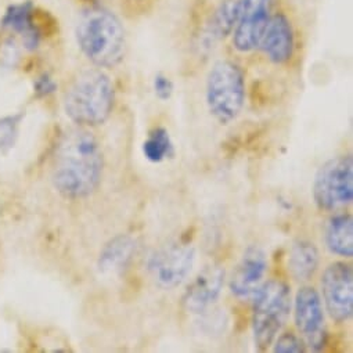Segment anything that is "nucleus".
Listing matches in <instances>:
<instances>
[{
	"label": "nucleus",
	"instance_id": "nucleus-8",
	"mask_svg": "<svg viewBox=\"0 0 353 353\" xmlns=\"http://www.w3.org/2000/svg\"><path fill=\"white\" fill-rule=\"evenodd\" d=\"M321 288L328 314L336 323L347 321L353 314V273L343 262L331 263L323 273Z\"/></svg>",
	"mask_w": 353,
	"mask_h": 353
},
{
	"label": "nucleus",
	"instance_id": "nucleus-22",
	"mask_svg": "<svg viewBox=\"0 0 353 353\" xmlns=\"http://www.w3.org/2000/svg\"><path fill=\"white\" fill-rule=\"evenodd\" d=\"M17 133V122L14 118L0 119V148L10 147Z\"/></svg>",
	"mask_w": 353,
	"mask_h": 353
},
{
	"label": "nucleus",
	"instance_id": "nucleus-5",
	"mask_svg": "<svg viewBox=\"0 0 353 353\" xmlns=\"http://www.w3.org/2000/svg\"><path fill=\"white\" fill-rule=\"evenodd\" d=\"M252 332L259 350L268 349L287 323L291 310V291L283 281H269L255 291Z\"/></svg>",
	"mask_w": 353,
	"mask_h": 353
},
{
	"label": "nucleus",
	"instance_id": "nucleus-21",
	"mask_svg": "<svg viewBox=\"0 0 353 353\" xmlns=\"http://www.w3.org/2000/svg\"><path fill=\"white\" fill-rule=\"evenodd\" d=\"M152 89H154L155 96L159 100L166 101L172 97L174 88H173V82L170 81V78H168L163 74H157L152 81Z\"/></svg>",
	"mask_w": 353,
	"mask_h": 353
},
{
	"label": "nucleus",
	"instance_id": "nucleus-7",
	"mask_svg": "<svg viewBox=\"0 0 353 353\" xmlns=\"http://www.w3.org/2000/svg\"><path fill=\"white\" fill-rule=\"evenodd\" d=\"M196 262V250L192 245L172 244L154 252L147 269L155 284L163 290L179 287L192 273Z\"/></svg>",
	"mask_w": 353,
	"mask_h": 353
},
{
	"label": "nucleus",
	"instance_id": "nucleus-15",
	"mask_svg": "<svg viewBox=\"0 0 353 353\" xmlns=\"http://www.w3.org/2000/svg\"><path fill=\"white\" fill-rule=\"evenodd\" d=\"M324 240L328 251L334 255L352 258L353 255V221L349 214L331 218L325 226Z\"/></svg>",
	"mask_w": 353,
	"mask_h": 353
},
{
	"label": "nucleus",
	"instance_id": "nucleus-13",
	"mask_svg": "<svg viewBox=\"0 0 353 353\" xmlns=\"http://www.w3.org/2000/svg\"><path fill=\"white\" fill-rule=\"evenodd\" d=\"M268 272V259L258 247H250L239 262L230 280V290L237 298H248L262 285Z\"/></svg>",
	"mask_w": 353,
	"mask_h": 353
},
{
	"label": "nucleus",
	"instance_id": "nucleus-17",
	"mask_svg": "<svg viewBox=\"0 0 353 353\" xmlns=\"http://www.w3.org/2000/svg\"><path fill=\"white\" fill-rule=\"evenodd\" d=\"M240 14V0H222L211 14L207 34L212 41H221L233 34Z\"/></svg>",
	"mask_w": 353,
	"mask_h": 353
},
{
	"label": "nucleus",
	"instance_id": "nucleus-1",
	"mask_svg": "<svg viewBox=\"0 0 353 353\" xmlns=\"http://www.w3.org/2000/svg\"><path fill=\"white\" fill-rule=\"evenodd\" d=\"M101 172L103 152L93 133L82 126L65 132L53 158L54 189L70 200L85 199L97 189Z\"/></svg>",
	"mask_w": 353,
	"mask_h": 353
},
{
	"label": "nucleus",
	"instance_id": "nucleus-24",
	"mask_svg": "<svg viewBox=\"0 0 353 353\" xmlns=\"http://www.w3.org/2000/svg\"><path fill=\"white\" fill-rule=\"evenodd\" d=\"M54 90H56V83L53 82V79H50L46 75L39 78V81L37 82V92L43 96H48V94L53 93Z\"/></svg>",
	"mask_w": 353,
	"mask_h": 353
},
{
	"label": "nucleus",
	"instance_id": "nucleus-3",
	"mask_svg": "<svg viewBox=\"0 0 353 353\" xmlns=\"http://www.w3.org/2000/svg\"><path fill=\"white\" fill-rule=\"evenodd\" d=\"M63 103L67 117L77 125L82 128L101 125L114 108V85L101 68L82 70L65 88Z\"/></svg>",
	"mask_w": 353,
	"mask_h": 353
},
{
	"label": "nucleus",
	"instance_id": "nucleus-9",
	"mask_svg": "<svg viewBox=\"0 0 353 353\" xmlns=\"http://www.w3.org/2000/svg\"><path fill=\"white\" fill-rule=\"evenodd\" d=\"M273 14V0H240V14L233 30V46L240 53L259 48Z\"/></svg>",
	"mask_w": 353,
	"mask_h": 353
},
{
	"label": "nucleus",
	"instance_id": "nucleus-23",
	"mask_svg": "<svg viewBox=\"0 0 353 353\" xmlns=\"http://www.w3.org/2000/svg\"><path fill=\"white\" fill-rule=\"evenodd\" d=\"M158 0H123V3L133 8L134 12H147L154 8Z\"/></svg>",
	"mask_w": 353,
	"mask_h": 353
},
{
	"label": "nucleus",
	"instance_id": "nucleus-12",
	"mask_svg": "<svg viewBox=\"0 0 353 353\" xmlns=\"http://www.w3.org/2000/svg\"><path fill=\"white\" fill-rule=\"evenodd\" d=\"M225 269L219 265H210L188 287L183 305L190 313H203L210 309L221 296L225 284Z\"/></svg>",
	"mask_w": 353,
	"mask_h": 353
},
{
	"label": "nucleus",
	"instance_id": "nucleus-18",
	"mask_svg": "<svg viewBox=\"0 0 353 353\" xmlns=\"http://www.w3.org/2000/svg\"><path fill=\"white\" fill-rule=\"evenodd\" d=\"M32 8L31 5H19L10 9L6 16L5 24L14 32L20 34L30 48H37L39 41V32L32 20Z\"/></svg>",
	"mask_w": 353,
	"mask_h": 353
},
{
	"label": "nucleus",
	"instance_id": "nucleus-11",
	"mask_svg": "<svg viewBox=\"0 0 353 353\" xmlns=\"http://www.w3.org/2000/svg\"><path fill=\"white\" fill-rule=\"evenodd\" d=\"M259 48L273 64H285L292 59L295 49V32L290 17L284 12H276L272 14Z\"/></svg>",
	"mask_w": 353,
	"mask_h": 353
},
{
	"label": "nucleus",
	"instance_id": "nucleus-16",
	"mask_svg": "<svg viewBox=\"0 0 353 353\" xmlns=\"http://www.w3.org/2000/svg\"><path fill=\"white\" fill-rule=\"evenodd\" d=\"M319 250L310 241H296L288 256V272L296 281H307L319 268Z\"/></svg>",
	"mask_w": 353,
	"mask_h": 353
},
{
	"label": "nucleus",
	"instance_id": "nucleus-10",
	"mask_svg": "<svg viewBox=\"0 0 353 353\" xmlns=\"http://www.w3.org/2000/svg\"><path fill=\"white\" fill-rule=\"evenodd\" d=\"M294 319L298 331L313 350H320L325 345V320L319 292L313 287L298 290L294 302Z\"/></svg>",
	"mask_w": 353,
	"mask_h": 353
},
{
	"label": "nucleus",
	"instance_id": "nucleus-14",
	"mask_svg": "<svg viewBox=\"0 0 353 353\" xmlns=\"http://www.w3.org/2000/svg\"><path fill=\"white\" fill-rule=\"evenodd\" d=\"M136 240L126 234H119L110 240L100 252L97 269L104 276L122 273L136 255Z\"/></svg>",
	"mask_w": 353,
	"mask_h": 353
},
{
	"label": "nucleus",
	"instance_id": "nucleus-6",
	"mask_svg": "<svg viewBox=\"0 0 353 353\" xmlns=\"http://www.w3.org/2000/svg\"><path fill=\"white\" fill-rule=\"evenodd\" d=\"M313 199L323 211H338L353 201V159L341 155L323 163L313 182Z\"/></svg>",
	"mask_w": 353,
	"mask_h": 353
},
{
	"label": "nucleus",
	"instance_id": "nucleus-19",
	"mask_svg": "<svg viewBox=\"0 0 353 353\" xmlns=\"http://www.w3.org/2000/svg\"><path fill=\"white\" fill-rule=\"evenodd\" d=\"M143 154L152 163H159L173 154V144L165 128H155L143 143Z\"/></svg>",
	"mask_w": 353,
	"mask_h": 353
},
{
	"label": "nucleus",
	"instance_id": "nucleus-2",
	"mask_svg": "<svg viewBox=\"0 0 353 353\" xmlns=\"http://www.w3.org/2000/svg\"><path fill=\"white\" fill-rule=\"evenodd\" d=\"M75 37L81 52L97 68H114L126 56V30L119 17L103 6L81 13Z\"/></svg>",
	"mask_w": 353,
	"mask_h": 353
},
{
	"label": "nucleus",
	"instance_id": "nucleus-20",
	"mask_svg": "<svg viewBox=\"0 0 353 353\" xmlns=\"http://www.w3.org/2000/svg\"><path fill=\"white\" fill-rule=\"evenodd\" d=\"M273 350L277 353H301L305 352V345L303 341L295 334L285 332L276 339Z\"/></svg>",
	"mask_w": 353,
	"mask_h": 353
},
{
	"label": "nucleus",
	"instance_id": "nucleus-4",
	"mask_svg": "<svg viewBox=\"0 0 353 353\" xmlns=\"http://www.w3.org/2000/svg\"><path fill=\"white\" fill-rule=\"evenodd\" d=\"M207 105L222 125L233 122L245 103V78L241 68L229 60L218 61L207 77Z\"/></svg>",
	"mask_w": 353,
	"mask_h": 353
}]
</instances>
